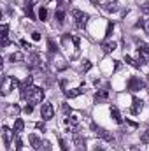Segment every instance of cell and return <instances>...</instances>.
<instances>
[{
    "mask_svg": "<svg viewBox=\"0 0 149 151\" xmlns=\"http://www.w3.org/2000/svg\"><path fill=\"white\" fill-rule=\"evenodd\" d=\"M19 95L23 100H28V104H42V100H44V90L39 86L19 88Z\"/></svg>",
    "mask_w": 149,
    "mask_h": 151,
    "instance_id": "1",
    "label": "cell"
},
{
    "mask_svg": "<svg viewBox=\"0 0 149 151\" xmlns=\"http://www.w3.org/2000/svg\"><path fill=\"white\" fill-rule=\"evenodd\" d=\"M16 86L19 88V81H18L16 77H12V76H4V79H2V95H9V91L14 90Z\"/></svg>",
    "mask_w": 149,
    "mask_h": 151,
    "instance_id": "2",
    "label": "cell"
},
{
    "mask_svg": "<svg viewBox=\"0 0 149 151\" xmlns=\"http://www.w3.org/2000/svg\"><path fill=\"white\" fill-rule=\"evenodd\" d=\"M72 18H74L75 27H77V28H84L86 23H88V19H90V16H88L86 12L79 11V9H72Z\"/></svg>",
    "mask_w": 149,
    "mask_h": 151,
    "instance_id": "3",
    "label": "cell"
},
{
    "mask_svg": "<svg viewBox=\"0 0 149 151\" xmlns=\"http://www.w3.org/2000/svg\"><path fill=\"white\" fill-rule=\"evenodd\" d=\"M146 84H144V81L140 79V77H135V76H132L130 79H128V83H126V88H128V91H132V93H135V91H139V90H142Z\"/></svg>",
    "mask_w": 149,
    "mask_h": 151,
    "instance_id": "4",
    "label": "cell"
},
{
    "mask_svg": "<svg viewBox=\"0 0 149 151\" xmlns=\"http://www.w3.org/2000/svg\"><path fill=\"white\" fill-rule=\"evenodd\" d=\"M40 116H42V119L44 121H49V119H53V116H54V107H53V104H42V107H40Z\"/></svg>",
    "mask_w": 149,
    "mask_h": 151,
    "instance_id": "5",
    "label": "cell"
},
{
    "mask_svg": "<svg viewBox=\"0 0 149 151\" xmlns=\"http://www.w3.org/2000/svg\"><path fill=\"white\" fill-rule=\"evenodd\" d=\"M93 130H95V134H97L100 139H104V141H107V142H112V141H114V135H112L109 130H105V128H102V127H97V125H93Z\"/></svg>",
    "mask_w": 149,
    "mask_h": 151,
    "instance_id": "6",
    "label": "cell"
},
{
    "mask_svg": "<svg viewBox=\"0 0 149 151\" xmlns=\"http://www.w3.org/2000/svg\"><path fill=\"white\" fill-rule=\"evenodd\" d=\"M14 134H16V132H12L9 127H5V125L2 127V137H4V144H5L7 148H9V144L12 142V139H14Z\"/></svg>",
    "mask_w": 149,
    "mask_h": 151,
    "instance_id": "7",
    "label": "cell"
},
{
    "mask_svg": "<svg viewBox=\"0 0 149 151\" xmlns=\"http://www.w3.org/2000/svg\"><path fill=\"white\" fill-rule=\"evenodd\" d=\"M142 109H144V102L140 99L133 97V100H132V114H140Z\"/></svg>",
    "mask_w": 149,
    "mask_h": 151,
    "instance_id": "8",
    "label": "cell"
},
{
    "mask_svg": "<svg viewBox=\"0 0 149 151\" xmlns=\"http://www.w3.org/2000/svg\"><path fill=\"white\" fill-rule=\"evenodd\" d=\"M19 113H21V109H19L18 104H9V106L5 107V114H7L9 118H18Z\"/></svg>",
    "mask_w": 149,
    "mask_h": 151,
    "instance_id": "9",
    "label": "cell"
},
{
    "mask_svg": "<svg viewBox=\"0 0 149 151\" xmlns=\"http://www.w3.org/2000/svg\"><path fill=\"white\" fill-rule=\"evenodd\" d=\"M102 7H104L105 12H117V11H119V4H117L116 0H107Z\"/></svg>",
    "mask_w": 149,
    "mask_h": 151,
    "instance_id": "10",
    "label": "cell"
},
{
    "mask_svg": "<svg viewBox=\"0 0 149 151\" xmlns=\"http://www.w3.org/2000/svg\"><path fill=\"white\" fill-rule=\"evenodd\" d=\"M28 141H30V144H32V148H34L35 151H42V148H44V142H42V141L39 139L37 135H34V134H32V135L28 137Z\"/></svg>",
    "mask_w": 149,
    "mask_h": 151,
    "instance_id": "11",
    "label": "cell"
},
{
    "mask_svg": "<svg viewBox=\"0 0 149 151\" xmlns=\"http://www.w3.org/2000/svg\"><path fill=\"white\" fill-rule=\"evenodd\" d=\"M116 47H117V44H116L114 40H104V42H102V51H104L105 55L112 53V51H114Z\"/></svg>",
    "mask_w": 149,
    "mask_h": 151,
    "instance_id": "12",
    "label": "cell"
},
{
    "mask_svg": "<svg viewBox=\"0 0 149 151\" xmlns=\"http://www.w3.org/2000/svg\"><path fill=\"white\" fill-rule=\"evenodd\" d=\"M54 19H56L60 25L65 23V11H63V5H60V7L54 11Z\"/></svg>",
    "mask_w": 149,
    "mask_h": 151,
    "instance_id": "13",
    "label": "cell"
},
{
    "mask_svg": "<svg viewBox=\"0 0 149 151\" xmlns=\"http://www.w3.org/2000/svg\"><path fill=\"white\" fill-rule=\"evenodd\" d=\"M109 99V91L107 90H98L97 93H95V100L97 102H105Z\"/></svg>",
    "mask_w": 149,
    "mask_h": 151,
    "instance_id": "14",
    "label": "cell"
},
{
    "mask_svg": "<svg viewBox=\"0 0 149 151\" xmlns=\"http://www.w3.org/2000/svg\"><path fill=\"white\" fill-rule=\"evenodd\" d=\"M23 128H25V121L21 118H16L14 119V132H16V135H19L23 132Z\"/></svg>",
    "mask_w": 149,
    "mask_h": 151,
    "instance_id": "15",
    "label": "cell"
},
{
    "mask_svg": "<svg viewBox=\"0 0 149 151\" xmlns=\"http://www.w3.org/2000/svg\"><path fill=\"white\" fill-rule=\"evenodd\" d=\"M84 93V90L82 88H74V90H65V95L69 97V99H75V97H79V95H82Z\"/></svg>",
    "mask_w": 149,
    "mask_h": 151,
    "instance_id": "16",
    "label": "cell"
},
{
    "mask_svg": "<svg viewBox=\"0 0 149 151\" xmlns=\"http://www.w3.org/2000/svg\"><path fill=\"white\" fill-rule=\"evenodd\" d=\"M72 141H74L75 146H77V148H81V150H82V148L86 146V141H84V137H81V135H79L77 132H74V139H72Z\"/></svg>",
    "mask_w": 149,
    "mask_h": 151,
    "instance_id": "17",
    "label": "cell"
},
{
    "mask_svg": "<svg viewBox=\"0 0 149 151\" xmlns=\"http://www.w3.org/2000/svg\"><path fill=\"white\" fill-rule=\"evenodd\" d=\"M111 118L117 123V125L123 123V118H121V114H119V111H117V107H111Z\"/></svg>",
    "mask_w": 149,
    "mask_h": 151,
    "instance_id": "18",
    "label": "cell"
},
{
    "mask_svg": "<svg viewBox=\"0 0 149 151\" xmlns=\"http://www.w3.org/2000/svg\"><path fill=\"white\" fill-rule=\"evenodd\" d=\"M9 60H11L12 63H16V62H23V60H25V56H23V53L16 51V53H12V55L9 56Z\"/></svg>",
    "mask_w": 149,
    "mask_h": 151,
    "instance_id": "19",
    "label": "cell"
},
{
    "mask_svg": "<svg viewBox=\"0 0 149 151\" xmlns=\"http://www.w3.org/2000/svg\"><path fill=\"white\" fill-rule=\"evenodd\" d=\"M32 83H34V77H32V76H27V77L19 83V88H30Z\"/></svg>",
    "mask_w": 149,
    "mask_h": 151,
    "instance_id": "20",
    "label": "cell"
},
{
    "mask_svg": "<svg viewBox=\"0 0 149 151\" xmlns=\"http://www.w3.org/2000/svg\"><path fill=\"white\" fill-rule=\"evenodd\" d=\"M65 123H67V125H70V128H72V127H75V125L79 123V118H77L75 114H70L69 118H65Z\"/></svg>",
    "mask_w": 149,
    "mask_h": 151,
    "instance_id": "21",
    "label": "cell"
},
{
    "mask_svg": "<svg viewBox=\"0 0 149 151\" xmlns=\"http://www.w3.org/2000/svg\"><path fill=\"white\" fill-rule=\"evenodd\" d=\"M139 53H142V55H149V44L148 42H139Z\"/></svg>",
    "mask_w": 149,
    "mask_h": 151,
    "instance_id": "22",
    "label": "cell"
},
{
    "mask_svg": "<svg viewBox=\"0 0 149 151\" xmlns=\"http://www.w3.org/2000/svg\"><path fill=\"white\" fill-rule=\"evenodd\" d=\"M47 47H49L51 53H56V51H58V44H56L53 39H47Z\"/></svg>",
    "mask_w": 149,
    "mask_h": 151,
    "instance_id": "23",
    "label": "cell"
},
{
    "mask_svg": "<svg viewBox=\"0 0 149 151\" xmlns=\"http://www.w3.org/2000/svg\"><path fill=\"white\" fill-rule=\"evenodd\" d=\"M25 14H27V16H28L30 19H35V14H34V9H32V5H28V4L25 5Z\"/></svg>",
    "mask_w": 149,
    "mask_h": 151,
    "instance_id": "24",
    "label": "cell"
},
{
    "mask_svg": "<svg viewBox=\"0 0 149 151\" xmlns=\"http://www.w3.org/2000/svg\"><path fill=\"white\" fill-rule=\"evenodd\" d=\"M39 19H40V21H46V19H47V9H46V7H40V9H39Z\"/></svg>",
    "mask_w": 149,
    "mask_h": 151,
    "instance_id": "25",
    "label": "cell"
},
{
    "mask_svg": "<svg viewBox=\"0 0 149 151\" xmlns=\"http://www.w3.org/2000/svg\"><path fill=\"white\" fill-rule=\"evenodd\" d=\"M125 62H126L128 65H132V67H140V65H139V62H137V60H133V58H132V56H128V55H125Z\"/></svg>",
    "mask_w": 149,
    "mask_h": 151,
    "instance_id": "26",
    "label": "cell"
},
{
    "mask_svg": "<svg viewBox=\"0 0 149 151\" xmlns=\"http://www.w3.org/2000/svg\"><path fill=\"white\" fill-rule=\"evenodd\" d=\"M112 32H114V23H112V21H109V25H107V30H105V39L111 37Z\"/></svg>",
    "mask_w": 149,
    "mask_h": 151,
    "instance_id": "27",
    "label": "cell"
},
{
    "mask_svg": "<svg viewBox=\"0 0 149 151\" xmlns=\"http://www.w3.org/2000/svg\"><path fill=\"white\" fill-rule=\"evenodd\" d=\"M91 67H93L91 62H90V60H84V63H82V67H81V72H88Z\"/></svg>",
    "mask_w": 149,
    "mask_h": 151,
    "instance_id": "28",
    "label": "cell"
},
{
    "mask_svg": "<svg viewBox=\"0 0 149 151\" xmlns=\"http://www.w3.org/2000/svg\"><path fill=\"white\" fill-rule=\"evenodd\" d=\"M0 32H2V34H0L2 39L7 37V34H9V25H7V23H4V25H2V28H0Z\"/></svg>",
    "mask_w": 149,
    "mask_h": 151,
    "instance_id": "29",
    "label": "cell"
},
{
    "mask_svg": "<svg viewBox=\"0 0 149 151\" xmlns=\"http://www.w3.org/2000/svg\"><path fill=\"white\" fill-rule=\"evenodd\" d=\"M140 141H142L144 144H148L149 142V130H144V132L140 134Z\"/></svg>",
    "mask_w": 149,
    "mask_h": 151,
    "instance_id": "30",
    "label": "cell"
},
{
    "mask_svg": "<svg viewBox=\"0 0 149 151\" xmlns=\"http://www.w3.org/2000/svg\"><path fill=\"white\" fill-rule=\"evenodd\" d=\"M140 11H142V14L149 16V2H146V4H142V5H140Z\"/></svg>",
    "mask_w": 149,
    "mask_h": 151,
    "instance_id": "31",
    "label": "cell"
},
{
    "mask_svg": "<svg viewBox=\"0 0 149 151\" xmlns=\"http://www.w3.org/2000/svg\"><path fill=\"white\" fill-rule=\"evenodd\" d=\"M23 111H25V113H27V114H32V113H34V104H27Z\"/></svg>",
    "mask_w": 149,
    "mask_h": 151,
    "instance_id": "32",
    "label": "cell"
},
{
    "mask_svg": "<svg viewBox=\"0 0 149 151\" xmlns=\"http://www.w3.org/2000/svg\"><path fill=\"white\" fill-rule=\"evenodd\" d=\"M62 111L67 114V116H70V113H72V111H70V107H69V104H62Z\"/></svg>",
    "mask_w": 149,
    "mask_h": 151,
    "instance_id": "33",
    "label": "cell"
},
{
    "mask_svg": "<svg viewBox=\"0 0 149 151\" xmlns=\"http://www.w3.org/2000/svg\"><path fill=\"white\" fill-rule=\"evenodd\" d=\"M14 148H16V151H19L23 148V141H21L19 137H16V146H14Z\"/></svg>",
    "mask_w": 149,
    "mask_h": 151,
    "instance_id": "34",
    "label": "cell"
},
{
    "mask_svg": "<svg viewBox=\"0 0 149 151\" xmlns=\"http://www.w3.org/2000/svg\"><path fill=\"white\" fill-rule=\"evenodd\" d=\"M60 148H62L63 151L69 150V144H67V141H65V139H60Z\"/></svg>",
    "mask_w": 149,
    "mask_h": 151,
    "instance_id": "35",
    "label": "cell"
},
{
    "mask_svg": "<svg viewBox=\"0 0 149 151\" xmlns=\"http://www.w3.org/2000/svg\"><path fill=\"white\" fill-rule=\"evenodd\" d=\"M35 128L44 132V130H46V125H44V121H37V123H35Z\"/></svg>",
    "mask_w": 149,
    "mask_h": 151,
    "instance_id": "36",
    "label": "cell"
},
{
    "mask_svg": "<svg viewBox=\"0 0 149 151\" xmlns=\"http://www.w3.org/2000/svg\"><path fill=\"white\" fill-rule=\"evenodd\" d=\"M32 39L34 40H40V32H32Z\"/></svg>",
    "mask_w": 149,
    "mask_h": 151,
    "instance_id": "37",
    "label": "cell"
},
{
    "mask_svg": "<svg viewBox=\"0 0 149 151\" xmlns=\"http://www.w3.org/2000/svg\"><path fill=\"white\" fill-rule=\"evenodd\" d=\"M42 151H51V144H49L47 141H44V148H42Z\"/></svg>",
    "mask_w": 149,
    "mask_h": 151,
    "instance_id": "38",
    "label": "cell"
},
{
    "mask_svg": "<svg viewBox=\"0 0 149 151\" xmlns=\"http://www.w3.org/2000/svg\"><path fill=\"white\" fill-rule=\"evenodd\" d=\"M9 44H11V40H9L7 37H4V39H2V46H4V47H7Z\"/></svg>",
    "mask_w": 149,
    "mask_h": 151,
    "instance_id": "39",
    "label": "cell"
},
{
    "mask_svg": "<svg viewBox=\"0 0 149 151\" xmlns=\"http://www.w3.org/2000/svg\"><path fill=\"white\" fill-rule=\"evenodd\" d=\"M142 28L146 30V34H149V19H144V27Z\"/></svg>",
    "mask_w": 149,
    "mask_h": 151,
    "instance_id": "40",
    "label": "cell"
},
{
    "mask_svg": "<svg viewBox=\"0 0 149 151\" xmlns=\"http://www.w3.org/2000/svg\"><path fill=\"white\" fill-rule=\"evenodd\" d=\"M72 42H74L75 47H79V44H81V39H79V37H72Z\"/></svg>",
    "mask_w": 149,
    "mask_h": 151,
    "instance_id": "41",
    "label": "cell"
},
{
    "mask_svg": "<svg viewBox=\"0 0 149 151\" xmlns=\"http://www.w3.org/2000/svg\"><path fill=\"white\" fill-rule=\"evenodd\" d=\"M21 46H23V47H25V49H27V51H28V49H30V47H32V46H30V44H28V42H27V40H21Z\"/></svg>",
    "mask_w": 149,
    "mask_h": 151,
    "instance_id": "42",
    "label": "cell"
},
{
    "mask_svg": "<svg viewBox=\"0 0 149 151\" xmlns=\"http://www.w3.org/2000/svg\"><path fill=\"white\" fill-rule=\"evenodd\" d=\"M119 69H121V62L116 60V62H114V70H119Z\"/></svg>",
    "mask_w": 149,
    "mask_h": 151,
    "instance_id": "43",
    "label": "cell"
},
{
    "mask_svg": "<svg viewBox=\"0 0 149 151\" xmlns=\"http://www.w3.org/2000/svg\"><path fill=\"white\" fill-rule=\"evenodd\" d=\"M126 123H128L132 128H137V123H135V121H130V119H126Z\"/></svg>",
    "mask_w": 149,
    "mask_h": 151,
    "instance_id": "44",
    "label": "cell"
},
{
    "mask_svg": "<svg viewBox=\"0 0 149 151\" xmlns=\"http://www.w3.org/2000/svg\"><path fill=\"white\" fill-rule=\"evenodd\" d=\"M27 4L28 5H35V4H39V0H27Z\"/></svg>",
    "mask_w": 149,
    "mask_h": 151,
    "instance_id": "45",
    "label": "cell"
},
{
    "mask_svg": "<svg viewBox=\"0 0 149 151\" xmlns=\"http://www.w3.org/2000/svg\"><path fill=\"white\" fill-rule=\"evenodd\" d=\"M95 151H105V148H104V146H102V144H98V146H97V148H95Z\"/></svg>",
    "mask_w": 149,
    "mask_h": 151,
    "instance_id": "46",
    "label": "cell"
},
{
    "mask_svg": "<svg viewBox=\"0 0 149 151\" xmlns=\"http://www.w3.org/2000/svg\"><path fill=\"white\" fill-rule=\"evenodd\" d=\"M132 151H139V150H137V148H132Z\"/></svg>",
    "mask_w": 149,
    "mask_h": 151,
    "instance_id": "47",
    "label": "cell"
}]
</instances>
